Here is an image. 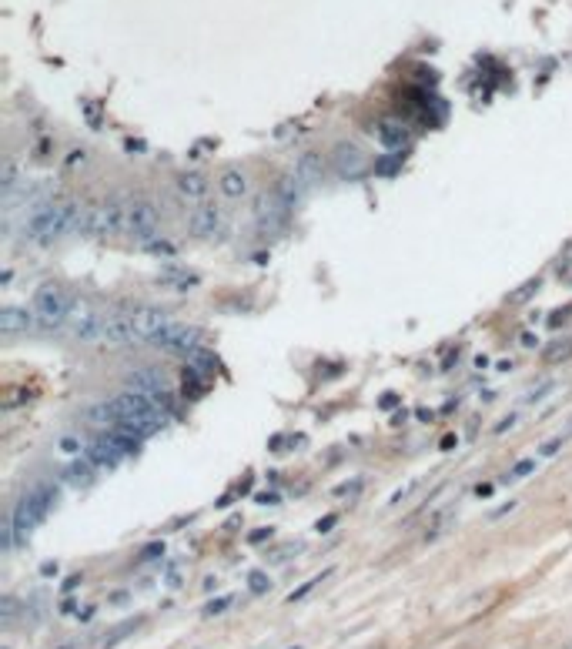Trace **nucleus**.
I'll return each mask as SVG.
<instances>
[{"label": "nucleus", "mask_w": 572, "mask_h": 649, "mask_svg": "<svg viewBox=\"0 0 572 649\" xmlns=\"http://www.w3.org/2000/svg\"><path fill=\"white\" fill-rule=\"evenodd\" d=\"M80 218L84 208L78 205V198L60 194V198H37L24 214V238L37 248H51L57 241L71 238L80 231Z\"/></svg>", "instance_id": "nucleus-1"}, {"label": "nucleus", "mask_w": 572, "mask_h": 649, "mask_svg": "<svg viewBox=\"0 0 572 649\" xmlns=\"http://www.w3.org/2000/svg\"><path fill=\"white\" fill-rule=\"evenodd\" d=\"M57 495H60V489H57L54 482H41V486H34V489L17 502V509H14V516H10L14 532H17V543H24L27 536L47 519V512L57 505Z\"/></svg>", "instance_id": "nucleus-2"}, {"label": "nucleus", "mask_w": 572, "mask_h": 649, "mask_svg": "<svg viewBox=\"0 0 572 649\" xmlns=\"http://www.w3.org/2000/svg\"><path fill=\"white\" fill-rule=\"evenodd\" d=\"M117 402V409H121V425L117 429H130V432H137V435H148V432H157L161 425H164V412L168 409H161V402L157 398H148V395H141V391H124V395H117L114 398Z\"/></svg>", "instance_id": "nucleus-3"}, {"label": "nucleus", "mask_w": 572, "mask_h": 649, "mask_svg": "<svg viewBox=\"0 0 572 649\" xmlns=\"http://www.w3.org/2000/svg\"><path fill=\"white\" fill-rule=\"evenodd\" d=\"M71 305H74V298L60 285H41L37 295H34V305H30V308L37 315V325H41V328L57 332V328H67Z\"/></svg>", "instance_id": "nucleus-4"}, {"label": "nucleus", "mask_w": 572, "mask_h": 649, "mask_svg": "<svg viewBox=\"0 0 572 649\" xmlns=\"http://www.w3.org/2000/svg\"><path fill=\"white\" fill-rule=\"evenodd\" d=\"M104 321L107 315L98 305H91L84 298H74L71 315H67V328H71V335L78 341H104Z\"/></svg>", "instance_id": "nucleus-5"}, {"label": "nucleus", "mask_w": 572, "mask_h": 649, "mask_svg": "<svg viewBox=\"0 0 572 649\" xmlns=\"http://www.w3.org/2000/svg\"><path fill=\"white\" fill-rule=\"evenodd\" d=\"M151 345L161 348V352H171V355H194L198 345H201V328L181 325V321H168V325L151 338Z\"/></svg>", "instance_id": "nucleus-6"}, {"label": "nucleus", "mask_w": 572, "mask_h": 649, "mask_svg": "<svg viewBox=\"0 0 572 649\" xmlns=\"http://www.w3.org/2000/svg\"><path fill=\"white\" fill-rule=\"evenodd\" d=\"M157 231H161V214H157V208L148 198H134V201H130V211H128V234L134 241L148 244V241L157 238Z\"/></svg>", "instance_id": "nucleus-7"}, {"label": "nucleus", "mask_w": 572, "mask_h": 649, "mask_svg": "<svg viewBox=\"0 0 572 649\" xmlns=\"http://www.w3.org/2000/svg\"><path fill=\"white\" fill-rule=\"evenodd\" d=\"M128 211L130 201H124V194L101 198V238H117L121 231H128Z\"/></svg>", "instance_id": "nucleus-8"}, {"label": "nucleus", "mask_w": 572, "mask_h": 649, "mask_svg": "<svg viewBox=\"0 0 572 649\" xmlns=\"http://www.w3.org/2000/svg\"><path fill=\"white\" fill-rule=\"evenodd\" d=\"M128 318H130V328H134V341H148V345H151V338L171 321V318L161 312V308H155V305H137L134 312H128Z\"/></svg>", "instance_id": "nucleus-9"}, {"label": "nucleus", "mask_w": 572, "mask_h": 649, "mask_svg": "<svg viewBox=\"0 0 572 649\" xmlns=\"http://www.w3.org/2000/svg\"><path fill=\"white\" fill-rule=\"evenodd\" d=\"M221 228H225V214H221V208H214V205H201V208H194L187 214V234H191V238L208 241L214 234H221Z\"/></svg>", "instance_id": "nucleus-10"}, {"label": "nucleus", "mask_w": 572, "mask_h": 649, "mask_svg": "<svg viewBox=\"0 0 572 649\" xmlns=\"http://www.w3.org/2000/svg\"><path fill=\"white\" fill-rule=\"evenodd\" d=\"M174 187H178V198H181L184 205H201L211 191V178L205 171H198V168H187V171L178 174Z\"/></svg>", "instance_id": "nucleus-11"}, {"label": "nucleus", "mask_w": 572, "mask_h": 649, "mask_svg": "<svg viewBox=\"0 0 572 649\" xmlns=\"http://www.w3.org/2000/svg\"><path fill=\"white\" fill-rule=\"evenodd\" d=\"M128 389L141 391V395H148V398H157V402L168 398V382H164V375L155 372V368H137V372H130Z\"/></svg>", "instance_id": "nucleus-12"}, {"label": "nucleus", "mask_w": 572, "mask_h": 649, "mask_svg": "<svg viewBox=\"0 0 572 649\" xmlns=\"http://www.w3.org/2000/svg\"><path fill=\"white\" fill-rule=\"evenodd\" d=\"M332 161H335V171H339L341 178H358V174L365 171V155L355 148V144H348V141L335 144Z\"/></svg>", "instance_id": "nucleus-13"}, {"label": "nucleus", "mask_w": 572, "mask_h": 649, "mask_svg": "<svg viewBox=\"0 0 572 649\" xmlns=\"http://www.w3.org/2000/svg\"><path fill=\"white\" fill-rule=\"evenodd\" d=\"M285 214H288V208L278 201V194H258L255 198V218H258V225L261 228H278L282 221H285Z\"/></svg>", "instance_id": "nucleus-14"}, {"label": "nucleus", "mask_w": 572, "mask_h": 649, "mask_svg": "<svg viewBox=\"0 0 572 649\" xmlns=\"http://www.w3.org/2000/svg\"><path fill=\"white\" fill-rule=\"evenodd\" d=\"M34 321H37L34 308L27 312L24 305H7V308L0 312V328H3L7 335H21V332H30V328H34Z\"/></svg>", "instance_id": "nucleus-15"}, {"label": "nucleus", "mask_w": 572, "mask_h": 649, "mask_svg": "<svg viewBox=\"0 0 572 649\" xmlns=\"http://www.w3.org/2000/svg\"><path fill=\"white\" fill-rule=\"evenodd\" d=\"M84 422L94 425V429H101V432H111V429L121 425V409H117L114 398H111V402H101V405H91L87 415H84Z\"/></svg>", "instance_id": "nucleus-16"}, {"label": "nucleus", "mask_w": 572, "mask_h": 649, "mask_svg": "<svg viewBox=\"0 0 572 649\" xmlns=\"http://www.w3.org/2000/svg\"><path fill=\"white\" fill-rule=\"evenodd\" d=\"M94 472H98V466H94L87 455H78V459H71V462L64 466L60 479H64L67 486H74V489H84V486L94 482Z\"/></svg>", "instance_id": "nucleus-17"}, {"label": "nucleus", "mask_w": 572, "mask_h": 649, "mask_svg": "<svg viewBox=\"0 0 572 649\" xmlns=\"http://www.w3.org/2000/svg\"><path fill=\"white\" fill-rule=\"evenodd\" d=\"M104 341H107V345H130V341H134V328H130L128 312L107 315V321H104Z\"/></svg>", "instance_id": "nucleus-18"}, {"label": "nucleus", "mask_w": 572, "mask_h": 649, "mask_svg": "<svg viewBox=\"0 0 572 649\" xmlns=\"http://www.w3.org/2000/svg\"><path fill=\"white\" fill-rule=\"evenodd\" d=\"M375 134H378V141H382L389 151H398L402 144H409V130L402 128L398 121H382V124L375 128Z\"/></svg>", "instance_id": "nucleus-19"}, {"label": "nucleus", "mask_w": 572, "mask_h": 649, "mask_svg": "<svg viewBox=\"0 0 572 649\" xmlns=\"http://www.w3.org/2000/svg\"><path fill=\"white\" fill-rule=\"evenodd\" d=\"M275 194H278V201H282V205L291 211L295 205H298V201H301V194H305V184L298 181L295 174H285V178L278 181V191H275Z\"/></svg>", "instance_id": "nucleus-20"}, {"label": "nucleus", "mask_w": 572, "mask_h": 649, "mask_svg": "<svg viewBox=\"0 0 572 649\" xmlns=\"http://www.w3.org/2000/svg\"><path fill=\"white\" fill-rule=\"evenodd\" d=\"M291 174L305 184V187H312V184L318 181V174H321V164H318V157H314V155H301L298 161H295Z\"/></svg>", "instance_id": "nucleus-21"}, {"label": "nucleus", "mask_w": 572, "mask_h": 649, "mask_svg": "<svg viewBox=\"0 0 572 649\" xmlns=\"http://www.w3.org/2000/svg\"><path fill=\"white\" fill-rule=\"evenodd\" d=\"M218 184H221V194H225V198H244V194H248V178H244L238 168L225 171Z\"/></svg>", "instance_id": "nucleus-22"}, {"label": "nucleus", "mask_w": 572, "mask_h": 649, "mask_svg": "<svg viewBox=\"0 0 572 649\" xmlns=\"http://www.w3.org/2000/svg\"><path fill=\"white\" fill-rule=\"evenodd\" d=\"M17 178H21V161H17V157H7V161H3V171H0V184H3V191L17 187Z\"/></svg>", "instance_id": "nucleus-23"}, {"label": "nucleus", "mask_w": 572, "mask_h": 649, "mask_svg": "<svg viewBox=\"0 0 572 649\" xmlns=\"http://www.w3.org/2000/svg\"><path fill=\"white\" fill-rule=\"evenodd\" d=\"M57 448H60L64 455H84V452H87V442L71 432V435H64V439L57 442Z\"/></svg>", "instance_id": "nucleus-24"}, {"label": "nucleus", "mask_w": 572, "mask_h": 649, "mask_svg": "<svg viewBox=\"0 0 572 649\" xmlns=\"http://www.w3.org/2000/svg\"><path fill=\"white\" fill-rule=\"evenodd\" d=\"M161 285H171V288H191L198 285V275H191V271H178V275H164V278H157Z\"/></svg>", "instance_id": "nucleus-25"}, {"label": "nucleus", "mask_w": 572, "mask_h": 649, "mask_svg": "<svg viewBox=\"0 0 572 649\" xmlns=\"http://www.w3.org/2000/svg\"><path fill=\"white\" fill-rule=\"evenodd\" d=\"M248 589L255 593V596H264L268 589H271V579H268V572H248Z\"/></svg>", "instance_id": "nucleus-26"}, {"label": "nucleus", "mask_w": 572, "mask_h": 649, "mask_svg": "<svg viewBox=\"0 0 572 649\" xmlns=\"http://www.w3.org/2000/svg\"><path fill=\"white\" fill-rule=\"evenodd\" d=\"M549 391H556V382H552V378H549V382H542V385H536V389H529L525 395H522V402H525V405H536V402H542V398H546Z\"/></svg>", "instance_id": "nucleus-27"}, {"label": "nucleus", "mask_w": 572, "mask_h": 649, "mask_svg": "<svg viewBox=\"0 0 572 649\" xmlns=\"http://www.w3.org/2000/svg\"><path fill=\"white\" fill-rule=\"evenodd\" d=\"M539 468V459H522V462H516V468L505 475V482H516V479H525L529 472H536Z\"/></svg>", "instance_id": "nucleus-28"}, {"label": "nucleus", "mask_w": 572, "mask_h": 649, "mask_svg": "<svg viewBox=\"0 0 572 649\" xmlns=\"http://www.w3.org/2000/svg\"><path fill=\"white\" fill-rule=\"evenodd\" d=\"M144 251H148V255H157V258H161V255H164V258H171V255H178L171 241H157V238H155V241H148V244H144Z\"/></svg>", "instance_id": "nucleus-29"}, {"label": "nucleus", "mask_w": 572, "mask_h": 649, "mask_svg": "<svg viewBox=\"0 0 572 649\" xmlns=\"http://www.w3.org/2000/svg\"><path fill=\"white\" fill-rule=\"evenodd\" d=\"M539 285H542V282H539V278H532V282H525L519 291H512V305H522L525 298H532V295L539 291Z\"/></svg>", "instance_id": "nucleus-30"}, {"label": "nucleus", "mask_w": 572, "mask_h": 649, "mask_svg": "<svg viewBox=\"0 0 572 649\" xmlns=\"http://www.w3.org/2000/svg\"><path fill=\"white\" fill-rule=\"evenodd\" d=\"M562 445H566V435H552L549 442H542V445H539V459H549V455H556V452H559Z\"/></svg>", "instance_id": "nucleus-31"}, {"label": "nucleus", "mask_w": 572, "mask_h": 649, "mask_svg": "<svg viewBox=\"0 0 572 649\" xmlns=\"http://www.w3.org/2000/svg\"><path fill=\"white\" fill-rule=\"evenodd\" d=\"M325 576H328V572H321V576H314V579H308L305 586H298V589H295V593L288 596V602H298V599H305V596H308V593H312V589H314V586H318V582L325 579Z\"/></svg>", "instance_id": "nucleus-32"}, {"label": "nucleus", "mask_w": 572, "mask_h": 649, "mask_svg": "<svg viewBox=\"0 0 572 649\" xmlns=\"http://www.w3.org/2000/svg\"><path fill=\"white\" fill-rule=\"evenodd\" d=\"M191 365H194V368H201V372H211V368H218V358H214L211 352H194Z\"/></svg>", "instance_id": "nucleus-33"}, {"label": "nucleus", "mask_w": 572, "mask_h": 649, "mask_svg": "<svg viewBox=\"0 0 572 649\" xmlns=\"http://www.w3.org/2000/svg\"><path fill=\"white\" fill-rule=\"evenodd\" d=\"M569 355H572V341H566V345L559 341V345H552V348L546 352L549 362H562V358H569Z\"/></svg>", "instance_id": "nucleus-34"}, {"label": "nucleus", "mask_w": 572, "mask_h": 649, "mask_svg": "<svg viewBox=\"0 0 572 649\" xmlns=\"http://www.w3.org/2000/svg\"><path fill=\"white\" fill-rule=\"evenodd\" d=\"M134 626H137V623H124V626H121V629H114L111 636H104V649H111V646H114V643H121V639H124L128 633H134Z\"/></svg>", "instance_id": "nucleus-35"}, {"label": "nucleus", "mask_w": 572, "mask_h": 649, "mask_svg": "<svg viewBox=\"0 0 572 649\" xmlns=\"http://www.w3.org/2000/svg\"><path fill=\"white\" fill-rule=\"evenodd\" d=\"M231 606V596H221V599H211L208 606H205V616H218V613H225Z\"/></svg>", "instance_id": "nucleus-36"}, {"label": "nucleus", "mask_w": 572, "mask_h": 649, "mask_svg": "<svg viewBox=\"0 0 572 649\" xmlns=\"http://www.w3.org/2000/svg\"><path fill=\"white\" fill-rule=\"evenodd\" d=\"M14 609H17V602H14V596L3 599V623H10L14 619Z\"/></svg>", "instance_id": "nucleus-37"}, {"label": "nucleus", "mask_w": 572, "mask_h": 649, "mask_svg": "<svg viewBox=\"0 0 572 649\" xmlns=\"http://www.w3.org/2000/svg\"><path fill=\"white\" fill-rule=\"evenodd\" d=\"M516 422H519V415H509V418H502V422L495 425V435H502V432H505V429H512Z\"/></svg>", "instance_id": "nucleus-38"}, {"label": "nucleus", "mask_w": 572, "mask_h": 649, "mask_svg": "<svg viewBox=\"0 0 572 649\" xmlns=\"http://www.w3.org/2000/svg\"><path fill=\"white\" fill-rule=\"evenodd\" d=\"M264 539H271V529H255L251 532V543H264Z\"/></svg>", "instance_id": "nucleus-39"}, {"label": "nucleus", "mask_w": 572, "mask_h": 649, "mask_svg": "<svg viewBox=\"0 0 572 649\" xmlns=\"http://www.w3.org/2000/svg\"><path fill=\"white\" fill-rule=\"evenodd\" d=\"M157 552H164V545H161V543H151L148 549H144V559H151V556H157Z\"/></svg>", "instance_id": "nucleus-40"}, {"label": "nucleus", "mask_w": 572, "mask_h": 649, "mask_svg": "<svg viewBox=\"0 0 572 649\" xmlns=\"http://www.w3.org/2000/svg\"><path fill=\"white\" fill-rule=\"evenodd\" d=\"M395 168H398V161H382V164H378V171H382V174H391Z\"/></svg>", "instance_id": "nucleus-41"}, {"label": "nucleus", "mask_w": 572, "mask_h": 649, "mask_svg": "<svg viewBox=\"0 0 572 649\" xmlns=\"http://www.w3.org/2000/svg\"><path fill=\"white\" fill-rule=\"evenodd\" d=\"M332 525H335V516H328V519H325V522H318V532H328Z\"/></svg>", "instance_id": "nucleus-42"}, {"label": "nucleus", "mask_w": 572, "mask_h": 649, "mask_svg": "<svg viewBox=\"0 0 572 649\" xmlns=\"http://www.w3.org/2000/svg\"><path fill=\"white\" fill-rule=\"evenodd\" d=\"M475 495H482V499H489V495H492V486H479V489H475Z\"/></svg>", "instance_id": "nucleus-43"}, {"label": "nucleus", "mask_w": 572, "mask_h": 649, "mask_svg": "<svg viewBox=\"0 0 572 649\" xmlns=\"http://www.w3.org/2000/svg\"><path fill=\"white\" fill-rule=\"evenodd\" d=\"M64 649H71V646H64Z\"/></svg>", "instance_id": "nucleus-44"}, {"label": "nucleus", "mask_w": 572, "mask_h": 649, "mask_svg": "<svg viewBox=\"0 0 572 649\" xmlns=\"http://www.w3.org/2000/svg\"><path fill=\"white\" fill-rule=\"evenodd\" d=\"M295 649H298V646H295Z\"/></svg>", "instance_id": "nucleus-45"}]
</instances>
